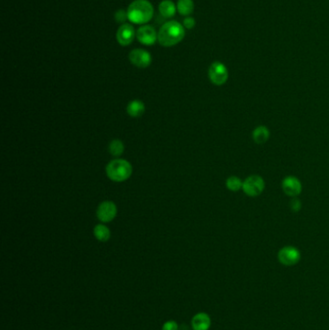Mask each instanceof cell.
Returning <instances> with one entry per match:
<instances>
[{
	"instance_id": "cell-1",
	"label": "cell",
	"mask_w": 329,
	"mask_h": 330,
	"mask_svg": "<svg viewBox=\"0 0 329 330\" xmlns=\"http://www.w3.org/2000/svg\"><path fill=\"white\" fill-rule=\"evenodd\" d=\"M184 35L185 31L183 25L176 20H171L165 22L160 28L157 34V40L161 46L169 47L182 42Z\"/></svg>"
},
{
	"instance_id": "cell-16",
	"label": "cell",
	"mask_w": 329,
	"mask_h": 330,
	"mask_svg": "<svg viewBox=\"0 0 329 330\" xmlns=\"http://www.w3.org/2000/svg\"><path fill=\"white\" fill-rule=\"evenodd\" d=\"M94 236L99 241L105 242L109 239L111 233H110L108 227H106L105 225H102V224H99L94 228Z\"/></svg>"
},
{
	"instance_id": "cell-4",
	"label": "cell",
	"mask_w": 329,
	"mask_h": 330,
	"mask_svg": "<svg viewBox=\"0 0 329 330\" xmlns=\"http://www.w3.org/2000/svg\"><path fill=\"white\" fill-rule=\"evenodd\" d=\"M265 183L261 176L252 175L245 179L242 185V190L249 197H257L265 189Z\"/></svg>"
},
{
	"instance_id": "cell-15",
	"label": "cell",
	"mask_w": 329,
	"mask_h": 330,
	"mask_svg": "<svg viewBox=\"0 0 329 330\" xmlns=\"http://www.w3.org/2000/svg\"><path fill=\"white\" fill-rule=\"evenodd\" d=\"M269 134L268 128L265 126H259L253 130L252 136L257 144H265L269 138Z\"/></svg>"
},
{
	"instance_id": "cell-14",
	"label": "cell",
	"mask_w": 329,
	"mask_h": 330,
	"mask_svg": "<svg viewBox=\"0 0 329 330\" xmlns=\"http://www.w3.org/2000/svg\"><path fill=\"white\" fill-rule=\"evenodd\" d=\"M158 10L162 17L169 18L175 16L177 7L175 6V4L171 0H163L160 2L159 6H158Z\"/></svg>"
},
{
	"instance_id": "cell-18",
	"label": "cell",
	"mask_w": 329,
	"mask_h": 330,
	"mask_svg": "<svg viewBox=\"0 0 329 330\" xmlns=\"http://www.w3.org/2000/svg\"><path fill=\"white\" fill-rule=\"evenodd\" d=\"M108 151L113 156H120L125 151V145L119 139H114L110 142Z\"/></svg>"
},
{
	"instance_id": "cell-12",
	"label": "cell",
	"mask_w": 329,
	"mask_h": 330,
	"mask_svg": "<svg viewBox=\"0 0 329 330\" xmlns=\"http://www.w3.org/2000/svg\"><path fill=\"white\" fill-rule=\"evenodd\" d=\"M211 325V319L210 315L200 312L193 316L191 320V326L193 330H209Z\"/></svg>"
},
{
	"instance_id": "cell-6",
	"label": "cell",
	"mask_w": 329,
	"mask_h": 330,
	"mask_svg": "<svg viewBox=\"0 0 329 330\" xmlns=\"http://www.w3.org/2000/svg\"><path fill=\"white\" fill-rule=\"evenodd\" d=\"M228 70L221 62H213L209 69V77L214 85H223L228 79Z\"/></svg>"
},
{
	"instance_id": "cell-13",
	"label": "cell",
	"mask_w": 329,
	"mask_h": 330,
	"mask_svg": "<svg viewBox=\"0 0 329 330\" xmlns=\"http://www.w3.org/2000/svg\"><path fill=\"white\" fill-rule=\"evenodd\" d=\"M128 115L133 118H138L144 114L145 112V104L140 100H133L129 101L127 107Z\"/></svg>"
},
{
	"instance_id": "cell-3",
	"label": "cell",
	"mask_w": 329,
	"mask_h": 330,
	"mask_svg": "<svg viewBox=\"0 0 329 330\" xmlns=\"http://www.w3.org/2000/svg\"><path fill=\"white\" fill-rule=\"evenodd\" d=\"M106 175L113 182H125L132 174V166L126 159L116 158L106 165Z\"/></svg>"
},
{
	"instance_id": "cell-23",
	"label": "cell",
	"mask_w": 329,
	"mask_h": 330,
	"mask_svg": "<svg viewBox=\"0 0 329 330\" xmlns=\"http://www.w3.org/2000/svg\"><path fill=\"white\" fill-rule=\"evenodd\" d=\"M291 209L294 212L299 211V210L301 209V202L299 201L298 199H293V201L291 202Z\"/></svg>"
},
{
	"instance_id": "cell-21",
	"label": "cell",
	"mask_w": 329,
	"mask_h": 330,
	"mask_svg": "<svg viewBox=\"0 0 329 330\" xmlns=\"http://www.w3.org/2000/svg\"><path fill=\"white\" fill-rule=\"evenodd\" d=\"M162 330H179V325L176 321H165Z\"/></svg>"
},
{
	"instance_id": "cell-11",
	"label": "cell",
	"mask_w": 329,
	"mask_h": 330,
	"mask_svg": "<svg viewBox=\"0 0 329 330\" xmlns=\"http://www.w3.org/2000/svg\"><path fill=\"white\" fill-rule=\"evenodd\" d=\"M282 188L284 193L288 196L295 197L301 193L302 184L297 178L293 176H289L284 179L282 182Z\"/></svg>"
},
{
	"instance_id": "cell-2",
	"label": "cell",
	"mask_w": 329,
	"mask_h": 330,
	"mask_svg": "<svg viewBox=\"0 0 329 330\" xmlns=\"http://www.w3.org/2000/svg\"><path fill=\"white\" fill-rule=\"evenodd\" d=\"M154 17V7L148 0H135L128 9V18L135 24H145Z\"/></svg>"
},
{
	"instance_id": "cell-5",
	"label": "cell",
	"mask_w": 329,
	"mask_h": 330,
	"mask_svg": "<svg viewBox=\"0 0 329 330\" xmlns=\"http://www.w3.org/2000/svg\"><path fill=\"white\" fill-rule=\"evenodd\" d=\"M300 251L294 246H285L278 252V260L284 266H294L300 261Z\"/></svg>"
},
{
	"instance_id": "cell-20",
	"label": "cell",
	"mask_w": 329,
	"mask_h": 330,
	"mask_svg": "<svg viewBox=\"0 0 329 330\" xmlns=\"http://www.w3.org/2000/svg\"><path fill=\"white\" fill-rule=\"evenodd\" d=\"M128 18V12H125L124 10H119L118 12H116L115 14V19L118 21V22H121L124 24V22L127 20Z\"/></svg>"
},
{
	"instance_id": "cell-9",
	"label": "cell",
	"mask_w": 329,
	"mask_h": 330,
	"mask_svg": "<svg viewBox=\"0 0 329 330\" xmlns=\"http://www.w3.org/2000/svg\"><path fill=\"white\" fill-rule=\"evenodd\" d=\"M134 36H135L134 28L129 23L122 24L118 29V31H117V34H116V38H117L118 43L121 46H123L130 45L134 40Z\"/></svg>"
},
{
	"instance_id": "cell-8",
	"label": "cell",
	"mask_w": 329,
	"mask_h": 330,
	"mask_svg": "<svg viewBox=\"0 0 329 330\" xmlns=\"http://www.w3.org/2000/svg\"><path fill=\"white\" fill-rule=\"evenodd\" d=\"M117 215V207L112 201H104L100 204L97 210V216L101 222L108 223Z\"/></svg>"
},
{
	"instance_id": "cell-10",
	"label": "cell",
	"mask_w": 329,
	"mask_h": 330,
	"mask_svg": "<svg viewBox=\"0 0 329 330\" xmlns=\"http://www.w3.org/2000/svg\"><path fill=\"white\" fill-rule=\"evenodd\" d=\"M138 41L146 46H152L156 43L157 35L155 28L151 25H143L136 32Z\"/></svg>"
},
{
	"instance_id": "cell-19",
	"label": "cell",
	"mask_w": 329,
	"mask_h": 330,
	"mask_svg": "<svg viewBox=\"0 0 329 330\" xmlns=\"http://www.w3.org/2000/svg\"><path fill=\"white\" fill-rule=\"evenodd\" d=\"M242 185H243V182L236 176H232L227 179L226 181V186L229 190L231 191H238L240 189H242Z\"/></svg>"
},
{
	"instance_id": "cell-22",
	"label": "cell",
	"mask_w": 329,
	"mask_h": 330,
	"mask_svg": "<svg viewBox=\"0 0 329 330\" xmlns=\"http://www.w3.org/2000/svg\"><path fill=\"white\" fill-rule=\"evenodd\" d=\"M183 26L187 29H192L195 26V19L193 18H184L183 20Z\"/></svg>"
},
{
	"instance_id": "cell-7",
	"label": "cell",
	"mask_w": 329,
	"mask_h": 330,
	"mask_svg": "<svg viewBox=\"0 0 329 330\" xmlns=\"http://www.w3.org/2000/svg\"><path fill=\"white\" fill-rule=\"evenodd\" d=\"M128 59L131 64L141 69H145L152 63L151 54L141 48H135L131 50L128 55Z\"/></svg>"
},
{
	"instance_id": "cell-17",
	"label": "cell",
	"mask_w": 329,
	"mask_h": 330,
	"mask_svg": "<svg viewBox=\"0 0 329 330\" xmlns=\"http://www.w3.org/2000/svg\"><path fill=\"white\" fill-rule=\"evenodd\" d=\"M177 9L182 16H189L194 11V3L192 0H179Z\"/></svg>"
}]
</instances>
